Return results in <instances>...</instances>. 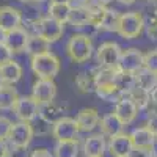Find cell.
Listing matches in <instances>:
<instances>
[{
    "instance_id": "cell-23",
    "label": "cell",
    "mask_w": 157,
    "mask_h": 157,
    "mask_svg": "<svg viewBox=\"0 0 157 157\" xmlns=\"http://www.w3.org/2000/svg\"><path fill=\"white\" fill-rule=\"evenodd\" d=\"M25 52H27L30 57L46 54V52H50V43H47L46 39L41 38L39 35H30L27 46H25Z\"/></svg>"
},
{
    "instance_id": "cell-52",
    "label": "cell",
    "mask_w": 157,
    "mask_h": 157,
    "mask_svg": "<svg viewBox=\"0 0 157 157\" xmlns=\"http://www.w3.org/2000/svg\"><path fill=\"white\" fill-rule=\"evenodd\" d=\"M126 157H130V155H126Z\"/></svg>"
},
{
    "instance_id": "cell-4",
    "label": "cell",
    "mask_w": 157,
    "mask_h": 157,
    "mask_svg": "<svg viewBox=\"0 0 157 157\" xmlns=\"http://www.w3.org/2000/svg\"><path fill=\"white\" fill-rule=\"evenodd\" d=\"M35 137L33 132V126L30 123H25V121H19L14 123L11 126V130L8 134V143L13 148H22V149H27V146L32 143Z\"/></svg>"
},
{
    "instance_id": "cell-34",
    "label": "cell",
    "mask_w": 157,
    "mask_h": 157,
    "mask_svg": "<svg viewBox=\"0 0 157 157\" xmlns=\"http://www.w3.org/2000/svg\"><path fill=\"white\" fill-rule=\"evenodd\" d=\"M145 68L157 74V49L145 54Z\"/></svg>"
},
{
    "instance_id": "cell-26",
    "label": "cell",
    "mask_w": 157,
    "mask_h": 157,
    "mask_svg": "<svg viewBox=\"0 0 157 157\" xmlns=\"http://www.w3.org/2000/svg\"><path fill=\"white\" fill-rule=\"evenodd\" d=\"M17 99H19V94L16 88H13V85H5L3 88H0V110L14 109Z\"/></svg>"
},
{
    "instance_id": "cell-39",
    "label": "cell",
    "mask_w": 157,
    "mask_h": 157,
    "mask_svg": "<svg viewBox=\"0 0 157 157\" xmlns=\"http://www.w3.org/2000/svg\"><path fill=\"white\" fill-rule=\"evenodd\" d=\"M130 157H151V151L148 149H135L130 152Z\"/></svg>"
},
{
    "instance_id": "cell-16",
    "label": "cell",
    "mask_w": 157,
    "mask_h": 157,
    "mask_svg": "<svg viewBox=\"0 0 157 157\" xmlns=\"http://www.w3.org/2000/svg\"><path fill=\"white\" fill-rule=\"evenodd\" d=\"M101 116L96 109H83L77 113L75 116V123L80 129V132H91L99 126Z\"/></svg>"
},
{
    "instance_id": "cell-6",
    "label": "cell",
    "mask_w": 157,
    "mask_h": 157,
    "mask_svg": "<svg viewBox=\"0 0 157 157\" xmlns=\"http://www.w3.org/2000/svg\"><path fill=\"white\" fill-rule=\"evenodd\" d=\"M121 47L113 41L102 43L98 47L96 52V60L99 63L101 68H109V69H116L118 68V61L121 57Z\"/></svg>"
},
{
    "instance_id": "cell-24",
    "label": "cell",
    "mask_w": 157,
    "mask_h": 157,
    "mask_svg": "<svg viewBox=\"0 0 157 157\" xmlns=\"http://www.w3.org/2000/svg\"><path fill=\"white\" fill-rule=\"evenodd\" d=\"M130 101H132L137 109L138 110H145L149 107V104H151V94H149V91H146L145 88H141L135 83L134 88H130V91L126 94Z\"/></svg>"
},
{
    "instance_id": "cell-48",
    "label": "cell",
    "mask_w": 157,
    "mask_h": 157,
    "mask_svg": "<svg viewBox=\"0 0 157 157\" xmlns=\"http://www.w3.org/2000/svg\"><path fill=\"white\" fill-rule=\"evenodd\" d=\"M52 2H69V3H71L72 0H52Z\"/></svg>"
},
{
    "instance_id": "cell-40",
    "label": "cell",
    "mask_w": 157,
    "mask_h": 157,
    "mask_svg": "<svg viewBox=\"0 0 157 157\" xmlns=\"http://www.w3.org/2000/svg\"><path fill=\"white\" fill-rule=\"evenodd\" d=\"M10 154L8 145H6V140H0V157H5Z\"/></svg>"
},
{
    "instance_id": "cell-11",
    "label": "cell",
    "mask_w": 157,
    "mask_h": 157,
    "mask_svg": "<svg viewBox=\"0 0 157 157\" xmlns=\"http://www.w3.org/2000/svg\"><path fill=\"white\" fill-rule=\"evenodd\" d=\"M22 27V13L10 5L0 6V29L3 32H11Z\"/></svg>"
},
{
    "instance_id": "cell-18",
    "label": "cell",
    "mask_w": 157,
    "mask_h": 157,
    "mask_svg": "<svg viewBox=\"0 0 157 157\" xmlns=\"http://www.w3.org/2000/svg\"><path fill=\"white\" fill-rule=\"evenodd\" d=\"M41 120H44L46 123L54 126L58 120L64 116V107L57 104L55 101L52 102H47V104H41L39 105V115H38Z\"/></svg>"
},
{
    "instance_id": "cell-44",
    "label": "cell",
    "mask_w": 157,
    "mask_h": 157,
    "mask_svg": "<svg viewBox=\"0 0 157 157\" xmlns=\"http://www.w3.org/2000/svg\"><path fill=\"white\" fill-rule=\"evenodd\" d=\"M5 33H6V32H3L2 29H0V43H3V39H5Z\"/></svg>"
},
{
    "instance_id": "cell-38",
    "label": "cell",
    "mask_w": 157,
    "mask_h": 157,
    "mask_svg": "<svg viewBox=\"0 0 157 157\" xmlns=\"http://www.w3.org/2000/svg\"><path fill=\"white\" fill-rule=\"evenodd\" d=\"M29 157H54V154H52L47 148H36L32 151V154Z\"/></svg>"
},
{
    "instance_id": "cell-32",
    "label": "cell",
    "mask_w": 157,
    "mask_h": 157,
    "mask_svg": "<svg viewBox=\"0 0 157 157\" xmlns=\"http://www.w3.org/2000/svg\"><path fill=\"white\" fill-rule=\"evenodd\" d=\"M75 85L82 93H88V91L94 90V72L82 71L75 77Z\"/></svg>"
},
{
    "instance_id": "cell-43",
    "label": "cell",
    "mask_w": 157,
    "mask_h": 157,
    "mask_svg": "<svg viewBox=\"0 0 157 157\" xmlns=\"http://www.w3.org/2000/svg\"><path fill=\"white\" fill-rule=\"evenodd\" d=\"M96 2H98V3H101V5H104V6H105V5H109L110 2H113V0H96Z\"/></svg>"
},
{
    "instance_id": "cell-33",
    "label": "cell",
    "mask_w": 157,
    "mask_h": 157,
    "mask_svg": "<svg viewBox=\"0 0 157 157\" xmlns=\"http://www.w3.org/2000/svg\"><path fill=\"white\" fill-rule=\"evenodd\" d=\"M38 3H35V2H25V8H24V11H21L22 13V21L25 19V22L27 24H36L39 19H41L43 16H41V10H39V6H36Z\"/></svg>"
},
{
    "instance_id": "cell-42",
    "label": "cell",
    "mask_w": 157,
    "mask_h": 157,
    "mask_svg": "<svg viewBox=\"0 0 157 157\" xmlns=\"http://www.w3.org/2000/svg\"><path fill=\"white\" fill-rule=\"evenodd\" d=\"M118 2L123 3V5H132V3L135 2V0H118Z\"/></svg>"
},
{
    "instance_id": "cell-37",
    "label": "cell",
    "mask_w": 157,
    "mask_h": 157,
    "mask_svg": "<svg viewBox=\"0 0 157 157\" xmlns=\"http://www.w3.org/2000/svg\"><path fill=\"white\" fill-rule=\"evenodd\" d=\"M146 127L151 130V132L157 137V110L155 112H152L151 115H149V118H148V123H146Z\"/></svg>"
},
{
    "instance_id": "cell-49",
    "label": "cell",
    "mask_w": 157,
    "mask_h": 157,
    "mask_svg": "<svg viewBox=\"0 0 157 157\" xmlns=\"http://www.w3.org/2000/svg\"><path fill=\"white\" fill-rule=\"evenodd\" d=\"M21 2H24V3H25V2H30V0H21Z\"/></svg>"
},
{
    "instance_id": "cell-8",
    "label": "cell",
    "mask_w": 157,
    "mask_h": 157,
    "mask_svg": "<svg viewBox=\"0 0 157 157\" xmlns=\"http://www.w3.org/2000/svg\"><path fill=\"white\" fill-rule=\"evenodd\" d=\"M78 132H80V129L75 123V118H69V116H63L61 120H58L52 126V137L57 141L77 140Z\"/></svg>"
},
{
    "instance_id": "cell-21",
    "label": "cell",
    "mask_w": 157,
    "mask_h": 157,
    "mask_svg": "<svg viewBox=\"0 0 157 157\" xmlns=\"http://www.w3.org/2000/svg\"><path fill=\"white\" fill-rule=\"evenodd\" d=\"M90 19H91L90 10L85 5H77V6H72L71 8L68 22L72 25L74 29H82V27L90 25Z\"/></svg>"
},
{
    "instance_id": "cell-47",
    "label": "cell",
    "mask_w": 157,
    "mask_h": 157,
    "mask_svg": "<svg viewBox=\"0 0 157 157\" xmlns=\"http://www.w3.org/2000/svg\"><path fill=\"white\" fill-rule=\"evenodd\" d=\"M30 2H35V3H43V2H46V0H30Z\"/></svg>"
},
{
    "instance_id": "cell-3",
    "label": "cell",
    "mask_w": 157,
    "mask_h": 157,
    "mask_svg": "<svg viewBox=\"0 0 157 157\" xmlns=\"http://www.w3.org/2000/svg\"><path fill=\"white\" fill-rule=\"evenodd\" d=\"M145 25H143V16L138 11H127L121 13L120 22H118V33L124 39H135L141 35Z\"/></svg>"
},
{
    "instance_id": "cell-30",
    "label": "cell",
    "mask_w": 157,
    "mask_h": 157,
    "mask_svg": "<svg viewBox=\"0 0 157 157\" xmlns=\"http://www.w3.org/2000/svg\"><path fill=\"white\" fill-rule=\"evenodd\" d=\"M143 16V25L146 27L148 35L149 36H155L157 35V3H151Z\"/></svg>"
},
{
    "instance_id": "cell-7",
    "label": "cell",
    "mask_w": 157,
    "mask_h": 157,
    "mask_svg": "<svg viewBox=\"0 0 157 157\" xmlns=\"http://www.w3.org/2000/svg\"><path fill=\"white\" fill-rule=\"evenodd\" d=\"M145 66V54L135 47H130L121 52L120 61H118V68L120 71L129 72V74H135Z\"/></svg>"
},
{
    "instance_id": "cell-50",
    "label": "cell",
    "mask_w": 157,
    "mask_h": 157,
    "mask_svg": "<svg viewBox=\"0 0 157 157\" xmlns=\"http://www.w3.org/2000/svg\"><path fill=\"white\" fill-rule=\"evenodd\" d=\"M5 157H13V155H11V154H8V155H5Z\"/></svg>"
},
{
    "instance_id": "cell-31",
    "label": "cell",
    "mask_w": 157,
    "mask_h": 157,
    "mask_svg": "<svg viewBox=\"0 0 157 157\" xmlns=\"http://www.w3.org/2000/svg\"><path fill=\"white\" fill-rule=\"evenodd\" d=\"M94 91H96V94H98L102 101H105V102H113V104H116L118 101L123 98V93L115 86V83H113V85H109V86H102V88H94Z\"/></svg>"
},
{
    "instance_id": "cell-51",
    "label": "cell",
    "mask_w": 157,
    "mask_h": 157,
    "mask_svg": "<svg viewBox=\"0 0 157 157\" xmlns=\"http://www.w3.org/2000/svg\"><path fill=\"white\" fill-rule=\"evenodd\" d=\"M149 2H155V0H149Z\"/></svg>"
},
{
    "instance_id": "cell-14",
    "label": "cell",
    "mask_w": 157,
    "mask_h": 157,
    "mask_svg": "<svg viewBox=\"0 0 157 157\" xmlns=\"http://www.w3.org/2000/svg\"><path fill=\"white\" fill-rule=\"evenodd\" d=\"M109 151L113 157H126L130 155V152L134 151V145H132V140L127 134H118L110 137L109 141Z\"/></svg>"
},
{
    "instance_id": "cell-27",
    "label": "cell",
    "mask_w": 157,
    "mask_h": 157,
    "mask_svg": "<svg viewBox=\"0 0 157 157\" xmlns=\"http://www.w3.org/2000/svg\"><path fill=\"white\" fill-rule=\"evenodd\" d=\"M134 75H135V83L141 88H145L146 91H151L154 86H157V74L146 69L145 66L140 71H137Z\"/></svg>"
},
{
    "instance_id": "cell-25",
    "label": "cell",
    "mask_w": 157,
    "mask_h": 157,
    "mask_svg": "<svg viewBox=\"0 0 157 157\" xmlns=\"http://www.w3.org/2000/svg\"><path fill=\"white\" fill-rule=\"evenodd\" d=\"M78 155V141L64 140L57 141L54 148V157H77Z\"/></svg>"
},
{
    "instance_id": "cell-2",
    "label": "cell",
    "mask_w": 157,
    "mask_h": 157,
    "mask_svg": "<svg viewBox=\"0 0 157 157\" xmlns=\"http://www.w3.org/2000/svg\"><path fill=\"white\" fill-rule=\"evenodd\" d=\"M30 66H32L33 74L38 75V78H54L60 72L61 63L55 54L46 52V54L32 57Z\"/></svg>"
},
{
    "instance_id": "cell-9",
    "label": "cell",
    "mask_w": 157,
    "mask_h": 157,
    "mask_svg": "<svg viewBox=\"0 0 157 157\" xmlns=\"http://www.w3.org/2000/svg\"><path fill=\"white\" fill-rule=\"evenodd\" d=\"M55 96H57V85L54 78H38L32 86V98L39 105L52 102Z\"/></svg>"
},
{
    "instance_id": "cell-1",
    "label": "cell",
    "mask_w": 157,
    "mask_h": 157,
    "mask_svg": "<svg viewBox=\"0 0 157 157\" xmlns=\"http://www.w3.org/2000/svg\"><path fill=\"white\" fill-rule=\"evenodd\" d=\"M66 54L74 63H85L93 55V43L85 33H75L66 44Z\"/></svg>"
},
{
    "instance_id": "cell-29",
    "label": "cell",
    "mask_w": 157,
    "mask_h": 157,
    "mask_svg": "<svg viewBox=\"0 0 157 157\" xmlns=\"http://www.w3.org/2000/svg\"><path fill=\"white\" fill-rule=\"evenodd\" d=\"M120 16H121L120 11L112 10V8H105V13H104L101 24H99V29L105 30V32H116L118 30V22H120Z\"/></svg>"
},
{
    "instance_id": "cell-5",
    "label": "cell",
    "mask_w": 157,
    "mask_h": 157,
    "mask_svg": "<svg viewBox=\"0 0 157 157\" xmlns=\"http://www.w3.org/2000/svg\"><path fill=\"white\" fill-rule=\"evenodd\" d=\"M32 25L35 27V33L33 35H39L50 44L58 41V39L63 36V32H64V25L60 24L55 19L49 17V16L41 17L36 24H32Z\"/></svg>"
},
{
    "instance_id": "cell-19",
    "label": "cell",
    "mask_w": 157,
    "mask_h": 157,
    "mask_svg": "<svg viewBox=\"0 0 157 157\" xmlns=\"http://www.w3.org/2000/svg\"><path fill=\"white\" fill-rule=\"evenodd\" d=\"M22 66L16 60H10L3 64H0V75H2L5 85H14L22 78Z\"/></svg>"
},
{
    "instance_id": "cell-36",
    "label": "cell",
    "mask_w": 157,
    "mask_h": 157,
    "mask_svg": "<svg viewBox=\"0 0 157 157\" xmlns=\"http://www.w3.org/2000/svg\"><path fill=\"white\" fill-rule=\"evenodd\" d=\"M13 58V52L5 46V43H0V64H3Z\"/></svg>"
},
{
    "instance_id": "cell-12",
    "label": "cell",
    "mask_w": 157,
    "mask_h": 157,
    "mask_svg": "<svg viewBox=\"0 0 157 157\" xmlns=\"http://www.w3.org/2000/svg\"><path fill=\"white\" fill-rule=\"evenodd\" d=\"M29 36L30 35H29L27 30L19 27V29H14L11 32H6L3 43L13 54H19V52H25V46H27Z\"/></svg>"
},
{
    "instance_id": "cell-28",
    "label": "cell",
    "mask_w": 157,
    "mask_h": 157,
    "mask_svg": "<svg viewBox=\"0 0 157 157\" xmlns=\"http://www.w3.org/2000/svg\"><path fill=\"white\" fill-rule=\"evenodd\" d=\"M115 86L121 91L123 96H126L130 91V88L135 86V75L116 69L115 71Z\"/></svg>"
},
{
    "instance_id": "cell-46",
    "label": "cell",
    "mask_w": 157,
    "mask_h": 157,
    "mask_svg": "<svg viewBox=\"0 0 157 157\" xmlns=\"http://www.w3.org/2000/svg\"><path fill=\"white\" fill-rule=\"evenodd\" d=\"M5 86V82H3V78H2V75H0V88H3Z\"/></svg>"
},
{
    "instance_id": "cell-22",
    "label": "cell",
    "mask_w": 157,
    "mask_h": 157,
    "mask_svg": "<svg viewBox=\"0 0 157 157\" xmlns=\"http://www.w3.org/2000/svg\"><path fill=\"white\" fill-rule=\"evenodd\" d=\"M72 5L69 2H50L49 5V17L58 21L60 24H66L69 19V13H71Z\"/></svg>"
},
{
    "instance_id": "cell-41",
    "label": "cell",
    "mask_w": 157,
    "mask_h": 157,
    "mask_svg": "<svg viewBox=\"0 0 157 157\" xmlns=\"http://www.w3.org/2000/svg\"><path fill=\"white\" fill-rule=\"evenodd\" d=\"M149 94H151V102H154L155 107H157V86H154V88L149 91Z\"/></svg>"
},
{
    "instance_id": "cell-35",
    "label": "cell",
    "mask_w": 157,
    "mask_h": 157,
    "mask_svg": "<svg viewBox=\"0 0 157 157\" xmlns=\"http://www.w3.org/2000/svg\"><path fill=\"white\" fill-rule=\"evenodd\" d=\"M11 126L13 123L5 116H0V140H6L8 138V134L11 130Z\"/></svg>"
},
{
    "instance_id": "cell-17",
    "label": "cell",
    "mask_w": 157,
    "mask_h": 157,
    "mask_svg": "<svg viewBox=\"0 0 157 157\" xmlns=\"http://www.w3.org/2000/svg\"><path fill=\"white\" fill-rule=\"evenodd\" d=\"M107 149V143L102 134L90 135L83 143V154L85 157H102Z\"/></svg>"
},
{
    "instance_id": "cell-45",
    "label": "cell",
    "mask_w": 157,
    "mask_h": 157,
    "mask_svg": "<svg viewBox=\"0 0 157 157\" xmlns=\"http://www.w3.org/2000/svg\"><path fill=\"white\" fill-rule=\"evenodd\" d=\"M74 2L80 3V5H85V3H88V2H90V0H74Z\"/></svg>"
},
{
    "instance_id": "cell-15",
    "label": "cell",
    "mask_w": 157,
    "mask_h": 157,
    "mask_svg": "<svg viewBox=\"0 0 157 157\" xmlns=\"http://www.w3.org/2000/svg\"><path fill=\"white\" fill-rule=\"evenodd\" d=\"M129 137L132 140V145H134L135 149H148V151H152L155 138H157L146 126L134 129L132 132L129 134Z\"/></svg>"
},
{
    "instance_id": "cell-13",
    "label": "cell",
    "mask_w": 157,
    "mask_h": 157,
    "mask_svg": "<svg viewBox=\"0 0 157 157\" xmlns=\"http://www.w3.org/2000/svg\"><path fill=\"white\" fill-rule=\"evenodd\" d=\"M113 113L120 118V121L127 126L130 124L135 118H137V113H138V109L137 105L130 101L127 96H123L120 101L115 104V109H113Z\"/></svg>"
},
{
    "instance_id": "cell-10",
    "label": "cell",
    "mask_w": 157,
    "mask_h": 157,
    "mask_svg": "<svg viewBox=\"0 0 157 157\" xmlns=\"http://www.w3.org/2000/svg\"><path fill=\"white\" fill-rule=\"evenodd\" d=\"M13 110H14L16 116L19 118V121L32 123L39 115V104L32 96H19Z\"/></svg>"
},
{
    "instance_id": "cell-20",
    "label": "cell",
    "mask_w": 157,
    "mask_h": 157,
    "mask_svg": "<svg viewBox=\"0 0 157 157\" xmlns=\"http://www.w3.org/2000/svg\"><path fill=\"white\" fill-rule=\"evenodd\" d=\"M99 127H101V130H102V135L113 137V135H118V134L123 132L124 124L120 121V118H118V116L112 112V113H107L105 116L101 118Z\"/></svg>"
}]
</instances>
